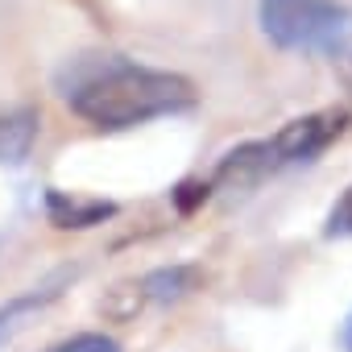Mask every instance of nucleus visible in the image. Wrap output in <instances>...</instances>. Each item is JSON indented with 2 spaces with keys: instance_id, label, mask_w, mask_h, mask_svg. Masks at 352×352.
Segmentation results:
<instances>
[{
  "instance_id": "39448f33",
  "label": "nucleus",
  "mask_w": 352,
  "mask_h": 352,
  "mask_svg": "<svg viewBox=\"0 0 352 352\" xmlns=\"http://www.w3.org/2000/svg\"><path fill=\"white\" fill-rule=\"evenodd\" d=\"M46 212L58 228H91V224H104L108 216H116V204H104V199H79V195H67V191H50L46 195Z\"/></svg>"
},
{
  "instance_id": "9b49d317",
  "label": "nucleus",
  "mask_w": 352,
  "mask_h": 352,
  "mask_svg": "<svg viewBox=\"0 0 352 352\" xmlns=\"http://www.w3.org/2000/svg\"><path fill=\"white\" fill-rule=\"evenodd\" d=\"M348 87H352V67H348Z\"/></svg>"
},
{
  "instance_id": "423d86ee",
  "label": "nucleus",
  "mask_w": 352,
  "mask_h": 352,
  "mask_svg": "<svg viewBox=\"0 0 352 352\" xmlns=\"http://www.w3.org/2000/svg\"><path fill=\"white\" fill-rule=\"evenodd\" d=\"M38 137V112L34 108H17L0 116V166H17L30 157Z\"/></svg>"
},
{
  "instance_id": "6e6552de",
  "label": "nucleus",
  "mask_w": 352,
  "mask_h": 352,
  "mask_svg": "<svg viewBox=\"0 0 352 352\" xmlns=\"http://www.w3.org/2000/svg\"><path fill=\"white\" fill-rule=\"evenodd\" d=\"M46 352H120V344L104 331H83V336H71V340H63Z\"/></svg>"
},
{
  "instance_id": "9d476101",
  "label": "nucleus",
  "mask_w": 352,
  "mask_h": 352,
  "mask_svg": "<svg viewBox=\"0 0 352 352\" xmlns=\"http://www.w3.org/2000/svg\"><path fill=\"white\" fill-rule=\"evenodd\" d=\"M348 352H352V323H348Z\"/></svg>"
},
{
  "instance_id": "20e7f679",
  "label": "nucleus",
  "mask_w": 352,
  "mask_h": 352,
  "mask_svg": "<svg viewBox=\"0 0 352 352\" xmlns=\"http://www.w3.org/2000/svg\"><path fill=\"white\" fill-rule=\"evenodd\" d=\"M195 282H199V274H195L191 265L153 270V274H145V278H137V282L116 286V290L100 302V311L112 315V319H133L145 302H170V298H183L187 290H195Z\"/></svg>"
},
{
  "instance_id": "1a4fd4ad",
  "label": "nucleus",
  "mask_w": 352,
  "mask_h": 352,
  "mask_svg": "<svg viewBox=\"0 0 352 352\" xmlns=\"http://www.w3.org/2000/svg\"><path fill=\"white\" fill-rule=\"evenodd\" d=\"M327 236H352V187L331 204V212H327V228H323Z\"/></svg>"
},
{
  "instance_id": "f257e3e1",
  "label": "nucleus",
  "mask_w": 352,
  "mask_h": 352,
  "mask_svg": "<svg viewBox=\"0 0 352 352\" xmlns=\"http://www.w3.org/2000/svg\"><path fill=\"white\" fill-rule=\"evenodd\" d=\"M63 100L71 112L96 129H133L157 116H174L199 104V91L179 71H157L129 63L120 54H83L63 79Z\"/></svg>"
},
{
  "instance_id": "f03ea898",
  "label": "nucleus",
  "mask_w": 352,
  "mask_h": 352,
  "mask_svg": "<svg viewBox=\"0 0 352 352\" xmlns=\"http://www.w3.org/2000/svg\"><path fill=\"white\" fill-rule=\"evenodd\" d=\"M348 124H352L348 108H319L298 120H286L274 137H261V141H249L224 153L216 170L208 174V191H253L290 166H307L331 141H340Z\"/></svg>"
},
{
  "instance_id": "7ed1b4c3",
  "label": "nucleus",
  "mask_w": 352,
  "mask_h": 352,
  "mask_svg": "<svg viewBox=\"0 0 352 352\" xmlns=\"http://www.w3.org/2000/svg\"><path fill=\"white\" fill-rule=\"evenodd\" d=\"M261 34L290 54H344L352 42V9L340 0H261Z\"/></svg>"
},
{
  "instance_id": "0eeeda50",
  "label": "nucleus",
  "mask_w": 352,
  "mask_h": 352,
  "mask_svg": "<svg viewBox=\"0 0 352 352\" xmlns=\"http://www.w3.org/2000/svg\"><path fill=\"white\" fill-rule=\"evenodd\" d=\"M67 278H71V274H54L50 282H42V286H34L30 294H21V298H13L9 307H0V340H5V336H9V331L17 327V319H21V315H30V311H42V307L50 302V298H58V286H63Z\"/></svg>"
}]
</instances>
